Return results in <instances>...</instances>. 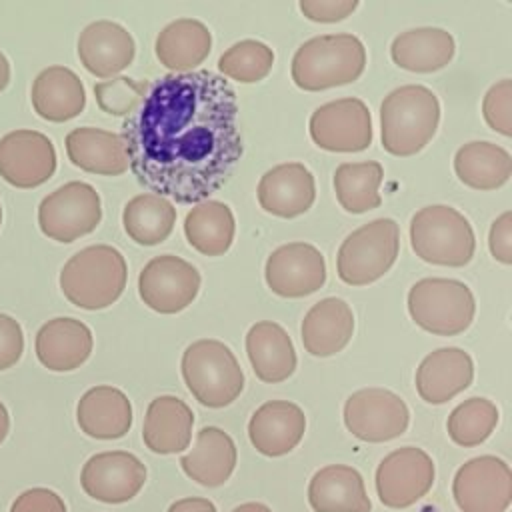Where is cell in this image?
Segmentation results:
<instances>
[{"label": "cell", "instance_id": "obj_19", "mask_svg": "<svg viewBox=\"0 0 512 512\" xmlns=\"http://www.w3.org/2000/svg\"><path fill=\"white\" fill-rule=\"evenodd\" d=\"M306 432L302 408L288 400L264 402L248 422L252 446L268 458H278L294 450Z\"/></svg>", "mask_w": 512, "mask_h": 512}, {"label": "cell", "instance_id": "obj_6", "mask_svg": "<svg viewBox=\"0 0 512 512\" xmlns=\"http://www.w3.org/2000/svg\"><path fill=\"white\" fill-rule=\"evenodd\" d=\"M410 244L418 258L438 266H464L472 260L476 240L470 222L452 206L432 204L410 220Z\"/></svg>", "mask_w": 512, "mask_h": 512}, {"label": "cell", "instance_id": "obj_5", "mask_svg": "<svg viewBox=\"0 0 512 512\" xmlns=\"http://www.w3.org/2000/svg\"><path fill=\"white\" fill-rule=\"evenodd\" d=\"M180 368L192 396L208 408L232 404L244 388L242 368L234 352L220 340L192 342L182 354Z\"/></svg>", "mask_w": 512, "mask_h": 512}, {"label": "cell", "instance_id": "obj_16", "mask_svg": "<svg viewBox=\"0 0 512 512\" xmlns=\"http://www.w3.org/2000/svg\"><path fill=\"white\" fill-rule=\"evenodd\" d=\"M56 172L52 140L38 130H12L0 138V176L16 188H36Z\"/></svg>", "mask_w": 512, "mask_h": 512}, {"label": "cell", "instance_id": "obj_17", "mask_svg": "<svg viewBox=\"0 0 512 512\" xmlns=\"http://www.w3.org/2000/svg\"><path fill=\"white\" fill-rule=\"evenodd\" d=\"M264 278L274 294L282 298H302L324 286L326 262L316 246L290 242L268 256Z\"/></svg>", "mask_w": 512, "mask_h": 512}, {"label": "cell", "instance_id": "obj_23", "mask_svg": "<svg viewBox=\"0 0 512 512\" xmlns=\"http://www.w3.org/2000/svg\"><path fill=\"white\" fill-rule=\"evenodd\" d=\"M308 504L314 512H370L362 474L348 464L320 468L308 484Z\"/></svg>", "mask_w": 512, "mask_h": 512}, {"label": "cell", "instance_id": "obj_26", "mask_svg": "<svg viewBox=\"0 0 512 512\" xmlns=\"http://www.w3.org/2000/svg\"><path fill=\"white\" fill-rule=\"evenodd\" d=\"M300 330L306 352L318 358L334 356L354 334L352 308L342 298H324L306 312Z\"/></svg>", "mask_w": 512, "mask_h": 512}, {"label": "cell", "instance_id": "obj_8", "mask_svg": "<svg viewBox=\"0 0 512 512\" xmlns=\"http://www.w3.org/2000/svg\"><path fill=\"white\" fill-rule=\"evenodd\" d=\"M400 250V228L392 218H376L340 244L336 270L350 286H364L382 278L396 262Z\"/></svg>", "mask_w": 512, "mask_h": 512}, {"label": "cell", "instance_id": "obj_46", "mask_svg": "<svg viewBox=\"0 0 512 512\" xmlns=\"http://www.w3.org/2000/svg\"><path fill=\"white\" fill-rule=\"evenodd\" d=\"M10 82V62L8 58L0 52V92L8 86Z\"/></svg>", "mask_w": 512, "mask_h": 512}, {"label": "cell", "instance_id": "obj_40", "mask_svg": "<svg viewBox=\"0 0 512 512\" xmlns=\"http://www.w3.org/2000/svg\"><path fill=\"white\" fill-rule=\"evenodd\" d=\"M486 124L502 136H512V80L504 78L490 86L482 102Z\"/></svg>", "mask_w": 512, "mask_h": 512}, {"label": "cell", "instance_id": "obj_12", "mask_svg": "<svg viewBox=\"0 0 512 512\" xmlns=\"http://www.w3.org/2000/svg\"><path fill=\"white\" fill-rule=\"evenodd\" d=\"M432 458L416 448L404 446L392 450L376 468V492L384 506L400 510L424 498L434 484Z\"/></svg>", "mask_w": 512, "mask_h": 512}, {"label": "cell", "instance_id": "obj_32", "mask_svg": "<svg viewBox=\"0 0 512 512\" xmlns=\"http://www.w3.org/2000/svg\"><path fill=\"white\" fill-rule=\"evenodd\" d=\"M454 38L442 28H414L398 34L390 46L396 66L408 72H436L454 56Z\"/></svg>", "mask_w": 512, "mask_h": 512}, {"label": "cell", "instance_id": "obj_20", "mask_svg": "<svg viewBox=\"0 0 512 512\" xmlns=\"http://www.w3.org/2000/svg\"><path fill=\"white\" fill-rule=\"evenodd\" d=\"M316 198L312 172L300 162H286L270 168L258 182V202L262 210L280 218L304 214Z\"/></svg>", "mask_w": 512, "mask_h": 512}, {"label": "cell", "instance_id": "obj_31", "mask_svg": "<svg viewBox=\"0 0 512 512\" xmlns=\"http://www.w3.org/2000/svg\"><path fill=\"white\" fill-rule=\"evenodd\" d=\"M212 48V36L206 24L194 18H180L164 26L156 38L154 50L162 66L176 74L192 72L206 60Z\"/></svg>", "mask_w": 512, "mask_h": 512}, {"label": "cell", "instance_id": "obj_44", "mask_svg": "<svg viewBox=\"0 0 512 512\" xmlns=\"http://www.w3.org/2000/svg\"><path fill=\"white\" fill-rule=\"evenodd\" d=\"M488 246H490V254L498 262L512 264V212L510 210H506L492 222L490 234H488Z\"/></svg>", "mask_w": 512, "mask_h": 512}, {"label": "cell", "instance_id": "obj_9", "mask_svg": "<svg viewBox=\"0 0 512 512\" xmlns=\"http://www.w3.org/2000/svg\"><path fill=\"white\" fill-rule=\"evenodd\" d=\"M102 220L100 196L88 182L72 180L50 192L38 206L44 236L68 244L90 234Z\"/></svg>", "mask_w": 512, "mask_h": 512}, {"label": "cell", "instance_id": "obj_4", "mask_svg": "<svg viewBox=\"0 0 512 512\" xmlns=\"http://www.w3.org/2000/svg\"><path fill=\"white\" fill-rule=\"evenodd\" d=\"M366 68L364 44L352 34H324L306 40L292 58V80L306 92L350 84Z\"/></svg>", "mask_w": 512, "mask_h": 512}, {"label": "cell", "instance_id": "obj_47", "mask_svg": "<svg viewBox=\"0 0 512 512\" xmlns=\"http://www.w3.org/2000/svg\"><path fill=\"white\" fill-rule=\"evenodd\" d=\"M8 432H10V416L6 406L0 402V444L6 440Z\"/></svg>", "mask_w": 512, "mask_h": 512}, {"label": "cell", "instance_id": "obj_27", "mask_svg": "<svg viewBox=\"0 0 512 512\" xmlns=\"http://www.w3.org/2000/svg\"><path fill=\"white\" fill-rule=\"evenodd\" d=\"M236 444L234 440L216 426H204L194 448L180 458L184 474L204 488L222 486L236 468Z\"/></svg>", "mask_w": 512, "mask_h": 512}, {"label": "cell", "instance_id": "obj_35", "mask_svg": "<svg viewBox=\"0 0 512 512\" xmlns=\"http://www.w3.org/2000/svg\"><path fill=\"white\" fill-rule=\"evenodd\" d=\"M122 224L136 244L156 246L170 236L176 224V208L162 196L140 194L124 206Z\"/></svg>", "mask_w": 512, "mask_h": 512}, {"label": "cell", "instance_id": "obj_15", "mask_svg": "<svg viewBox=\"0 0 512 512\" xmlns=\"http://www.w3.org/2000/svg\"><path fill=\"white\" fill-rule=\"evenodd\" d=\"M144 462L126 450L94 454L80 472L82 490L102 504H124L132 500L146 482Z\"/></svg>", "mask_w": 512, "mask_h": 512}, {"label": "cell", "instance_id": "obj_29", "mask_svg": "<svg viewBox=\"0 0 512 512\" xmlns=\"http://www.w3.org/2000/svg\"><path fill=\"white\" fill-rule=\"evenodd\" d=\"M246 352L262 382H282L296 370V352L286 330L270 320L256 322L246 334Z\"/></svg>", "mask_w": 512, "mask_h": 512}, {"label": "cell", "instance_id": "obj_48", "mask_svg": "<svg viewBox=\"0 0 512 512\" xmlns=\"http://www.w3.org/2000/svg\"><path fill=\"white\" fill-rule=\"evenodd\" d=\"M232 512H272V510L260 502H246V504H240L238 508H234Z\"/></svg>", "mask_w": 512, "mask_h": 512}, {"label": "cell", "instance_id": "obj_24", "mask_svg": "<svg viewBox=\"0 0 512 512\" xmlns=\"http://www.w3.org/2000/svg\"><path fill=\"white\" fill-rule=\"evenodd\" d=\"M76 420L86 436L116 440L132 426V404L128 396L114 386H94L78 400Z\"/></svg>", "mask_w": 512, "mask_h": 512}, {"label": "cell", "instance_id": "obj_3", "mask_svg": "<svg viewBox=\"0 0 512 512\" xmlns=\"http://www.w3.org/2000/svg\"><path fill=\"white\" fill-rule=\"evenodd\" d=\"M440 104L436 94L420 84L392 90L380 106L382 146L394 156L420 152L436 134Z\"/></svg>", "mask_w": 512, "mask_h": 512}, {"label": "cell", "instance_id": "obj_42", "mask_svg": "<svg viewBox=\"0 0 512 512\" xmlns=\"http://www.w3.org/2000/svg\"><path fill=\"white\" fill-rule=\"evenodd\" d=\"M298 8L312 22H340L356 8V0H300Z\"/></svg>", "mask_w": 512, "mask_h": 512}, {"label": "cell", "instance_id": "obj_10", "mask_svg": "<svg viewBox=\"0 0 512 512\" xmlns=\"http://www.w3.org/2000/svg\"><path fill=\"white\" fill-rule=\"evenodd\" d=\"M452 496L462 512H506L512 502V472L498 456L464 462L452 480Z\"/></svg>", "mask_w": 512, "mask_h": 512}, {"label": "cell", "instance_id": "obj_1", "mask_svg": "<svg viewBox=\"0 0 512 512\" xmlns=\"http://www.w3.org/2000/svg\"><path fill=\"white\" fill-rule=\"evenodd\" d=\"M120 140L130 170L150 194L200 204L228 182L242 158L236 92L210 70L160 76L126 116Z\"/></svg>", "mask_w": 512, "mask_h": 512}, {"label": "cell", "instance_id": "obj_37", "mask_svg": "<svg viewBox=\"0 0 512 512\" xmlns=\"http://www.w3.org/2000/svg\"><path fill=\"white\" fill-rule=\"evenodd\" d=\"M498 424V408L488 398H468L458 404L446 422L454 444L470 448L482 444Z\"/></svg>", "mask_w": 512, "mask_h": 512}, {"label": "cell", "instance_id": "obj_11", "mask_svg": "<svg viewBox=\"0 0 512 512\" xmlns=\"http://www.w3.org/2000/svg\"><path fill=\"white\" fill-rule=\"evenodd\" d=\"M406 402L386 388H362L344 404V424L352 436L364 442H388L408 428Z\"/></svg>", "mask_w": 512, "mask_h": 512}, {"label": "cell", "instance_id": "obj_38", "mask_svg": "<svg viewBox=\"0 0 512 512\" xmlns=\"http://www.w3.org/2000/svg\"><path fill=\"white\" fill-rule=\"evenodd\" d=\"M274 64V52L260 40H240L232 44L218 60V70L242 84H252L268 76Z\"/></svg>", "mask_w": 512, "mask_h": 512}, {"label": "cell", "instance_id": "obj_2", "mask_svg": "<svg viewBox=\"0 0 512 512\" xmlns=\"http://www.w3.org/2000/svg\"><path fill=\"white\" fill-rule=\"evenodd\" d=\"M128 268L120 250L94 244L76 252L60 272L62 294L78 308L102 310L114 304L126 288Z\"/></svg>", "mask_w": 512, "mask_h": 512}, {"label": "cell", "instance_id": "obj_39", "mask_svg": "<svg viewBox=\"0 0 512 512\" xmlns=\"http://www.w3.org/2000/svg\"><path fill=\"white\" fill-rule=\"evenodd\" d=\"M148 82L128 76H114L94 84V96L102 112L112 116H130L142 102Z\"/></svg>", "mask_w": 512, "mask_h": 512}, {"label": "cell", "instance_id": "obj_43", "mask_svg": "<svg viewBox=\"0 0 512 512\" xmlns=\"http://www.w3.org/2000/svg\"><path fill=\"white\" fill-rule=\"evenodd\" d=\"M10 512H66V504L50 488H30L12 502Z\"/></svg>", "mask_w": 512, "mask_h": 512}, {"label": "cell", "instance_id": "obj_25", "mask_svg": "<svg viewBox=\"0 0 512 512\" xmlns=\"http://www.w3.org/2000/svg\"><path fill=\"white\" fill-rule=\"evenodd\" d=\"M194 414L190 406L176 396H158L148 404L142 438L154 454L184 452L192 438Z\"/></svg>", "mask_w": 512, "mask_h": 512}, {"label": "cell", "instance_id": "obj_28", "mask_svg": "<svg viewBox=\"0 0 512 512\" xmlns=\"http://www.w3.org/2000/svg\"><path fill=\"white\" fill-rule=\"evenodd\" d=\"M30 98L36 114L48 122L72 120L86 104L82 80L66 66L44 68L32 82Z\"/></svg>", "mask_w": 512, "mask_h": 512}, {"label": "cell", "instance_id": "obj_36", "mask_svg": "<svg viewBox=\"0 0 512 512\" xmlns=\"http://www.w3.org/2000/svg\"><path fill=\"white\" fill-rule=\"evenodd\" d=\"M384 170L380 162H344L334 172V192L350 214H362L380 206L378 186Z\"/></svg>", "mask_w": 512, "mask_h": 512}, {"label": "cell", "instance_id": "obj_49", "mask_svg": "<svg viewBox=\"0 0 512 512\" xmlns=\"http://www.w3.org/2000/svg\"><path fill=\"white\" fill-rule=\"evenodd\" d=\"M0 224H2V206H0Z\"/></svg>", "mask_w": 512, "mask_h": 512}, {"label": "cell", "instance_id": "obj_7", "mask_svg": "<svg viewBox=\"0 0 512 512\" xmlns=\"http://www.w3.org/2000/svg\"><path fill=\"white\" fill-rule=\"evenodd\" d=\"M408 312L426 332L456 336L464 332L476 312L472 290L452 278H422L408 292Z\"/></svg>", "mask_w": 512, "mask_h": 512}, {"label": "cell", "instance_id": "obj_14", "mask_svg": "<svg viewBox=\"0 0 512 512\" xmlns=\"http://www.w3.org/2000/svg\"><path fill=\"white\" fill-rule=\"evenodd\" d=\"M310 138L328 152H360L372 144V118L358 98L318 106L310 116Z\"/></svg>", "mask_w": 512, "mask_h": 512}, {"label": "cell", "instance_id": "obj_22", "mask_svg": "<svg viewBox=\"0 0 512 512\" xmlns=\"http://www.w3.org/2000/svg\"><path fill=\"white\" fill-rule=\"evenodd\" d=\"M90 328L68 316L52 318L36 334V356L52 372H70L82 366L92 354Z\"/></svg>", "mask_w": 512, "mask_h": 512}, {"label": "cell", "instance_id": "obj_34", "mask_svg": "<svg viewBox=\"0 0 512 512\" xmlns=\"http://www.w3.org/2000/svg\"><path fill=\"white\" fill-rule=\"evenodd\" d=\"M234 214L228 204L204 200L196 204L184 220V234L192 248L206 256L224 254L234 240Z\"/></svg>", "mask_w": 512, "mask_h": 512}, {"label": "cell", "instance_id": "obj_13", "mask_svg": "<svg viewBox=\"0 0 512 512\" xmlns=\"http://www.w3.org/2000/svg\"><path fill=\"white\" fill-rule=\"evenodd\" d=\"M198 290V270L174 254L152 258L138 276V294L142 302L160 314L182 312L194 302Z\"/></svg>", "mask_w": 512, "mask_h": 512}, {"label": "cell", "instance_id": "obj_18", "mask_svg": "<svg viewBox=\"0 0 512 512\" xmlns=\"http://www.w3.org/2000/svg\"><path fill=\"white\" fill-rule=\"evenodd\" d=\"M136 44L130 32L112 20H96L78 36V58L98 78H114L134 60Z\"/></svg>", "mask_w": 512, "mask_h": 512}, {"label": "cell", "instance_id": "obj_45", "mask_svg": "<svg viewBox=\"0 0 512 512\" xmlns=\"http://www.w3.org/2000/svg\"><path fill=\"white\" fill-rule=\"evenodd\" d=\"M166 512H216V506L208 498L188 496L172 502Z\"/></svg>", "mask_w": 512, "mask_h": 512}, {"label": "cell", "instance_id": "obj_41", "mask_svg": "<svg viewBox=\"0 0 512 512\" xmlns=\"http://www.w3.org/2000/svg\"><path fill=\"white\" fill-rule=\"evenodd\" d=\"M24 352V334L20 324L0 312V370L12 368Z\"/></svg>", "mask_w": 512, "mask_h": 512}, {"label": "cell", "instance_id": "obj_33", "mask_svg": "<svg viewBox=\"0 0 512 512\" xmlns=\"http://www.w3.org/2000/svg\"><path fill=\"white\" fill-rule=\"evenodd\" d=\"M454 172L470 188L494 190L512 174L510 154L492 142H468L454 156Z\"/></svg>", "mask_w": 512, "mask_h": 512}, {"label": "cell", "instance_id": "obj_21", "mask_svg": "<svg viewBox=\"0 0 512 512\" xmlns=\"http://www.w3.org/2000/svg\"><path fill=\"white\" fill-rule=\"evenodd\" d=\"M474 378V362L462 348H438L416 370V390L428 404H444L466 390Z\"/></svg>", "mask_w": 512, "mask_h": 512}, {"label": "cell", "instance_id": "obj_30", "mask_svg": "<svg viewBox=\"0 0 512 512\" xmlns=\"http://www.w3.org/2000/svg\"><path fill=\"white\" fill-rule=\"evenodd\" d=\"M66 154L74 166L90 174L118 176L128 170V158L118 134L80 126L66 136Z\"/></svg>", "mask_w": 512, "mask_h": 512}]
</instances>
